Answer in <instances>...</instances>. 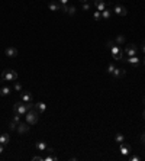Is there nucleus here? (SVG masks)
<instances>
[{
    "label": "nucleus",
    "mask_w": 145,
    "mask_h": 161,
    "mask_svg": "<svg viewBox=\"0 0 145 161\" xmlns=\"http://www.w3.org/2000/svg\"><path fill=\"white\" fill-rule=\"evenodd\" d=\"M126 61H128L131 65L138 67V65H139V63H141V58H138V55H135V57H128V60H126Z\"/></svg>",
    "instance_id": "nucleus-15"
},
{
    "label": "nucleus",
    "mask_w": 145,
    "mask_h": 161,
    "mask_svg": "<svg viewBox=\"0 0 145 161\" xmlns=\"http://www.w3.org/2000/svg\"><path fill=\"white\" fill-rule=\"evenodd\" d=\"M33 109H35V110H38L39 113H44L45 110H47V105H45L44 102H38V103H35Z\"/></svg>",
    "instance_id": "nucleus-14"
},
{
    "label": "nucleus",
    "mask_w": 145,
    "mask_h": 161,
    "mask_svg": "<svg viewBox=\"0 0 145 161\" xmlns=\"http://www.w3.org/2000/svg\"><path fill=\"white\" fill-rule=\"evenodd\" d=\"M47 148H48V145L45 141H38L36 142V150L38 151H47Z\"/></svg>",
    "instance_id": "nucleus-17"
},
{
    "label": "nucleus",
    "mask_w": 145,
    "mask_h": 161,
    "mask_svg": "<svg viewBox=\"0 0 145 161\" xmlns=\"http://www.w3.org/2000/svg\"><path fill=\"white\" fill-rule=\"evenodd\" d=\"M112 77L113 79H122V77H125V70H123V68H119V67H116V68H115V71L112 73Z\"/></svg>",
    "instance_id": "nucleus-12"
},
{
    "label": "nucleus",
    "mask_w": 145,
    "mask_h": 161,
    "mask_svg": "<svg viewBox=\"0 0 145 161\" xmlns=\"http://www.w3.org/2000/svg\"><path fill=\"white\" fill-rule=\"evenodd\" d=\"M90 8H91V5L89 2H83V10H90Z\"/></svg>",
    "instance_id": "nucleus-27"
},
{
    "label": "nucleus",
    "mask_w": 145,
    "mask_h": 161,
    "mask_svg": "<svg viewBox=\"0 0 145 161\" xmlns=\"http://www.w3.org/2000/svg\"><path fill=\"white\" fill-rule=\"evenodd\" d=\"M93 17H94V20H102V12L96 10V12L93 13Z\"/></svg>",
    "instance_id": "nucleus-25"
},
{
    "label": "nucleus",
    "mask_w": 145,
    "mask_h": 161,
    "mask_svg": "<svg viewBox=\"0 0 145 161\" xmlns=\"http://www.w3.org/2000/svg\"><path fill=\"white\" fill-rule=\"evenodd\" d=\"M141 142H142V145H145V132L141 135Z\"/></svg>",
    "instance_id": "nucleus-30"
},
{
    "label": "nucleus",
    "mask_w": 145,
    "mask_h": 161,
    "mask_svg": "<svg viewBox=\"0 0 145 161\" xmlns=\"http://www.w3.org/2000/svg\"><path fill=\"white\" fill-rule=\"evenodd\" d=\"M33 161H44V158L42 157H39V155H36V157H32Z\"/></svg>",
    "instance_id": "nucleus-29"
},
{
    "label": "nucleus",
    "mask_w": 145,
    "mask_h": 161,
    "mask_svg": "<svg viewBox=\"0 0 145 161\" xmlns=\"http://www.w3.org/2000/svg\"><path fill=\"white\" fill-rule=\"evenodd\" d=\"M12 87H8V86H3L2 89H0V94L2 96H8V94H10V91H12Z\"/></svg>",
    "instance_id": "nucleus-19"
},
{
    "label": "nucleus",
    "mask_w": 145,
    "mask_h": 161,
    "mask_svg": "<svg viewBox=\"0 0 145 161\" xmlns=\"http://www.w3.org/2000/svg\"><path fill=\"white\" fill-rule=\"evenodd\" d=\"M5 54L8 58H15L17 55V49L15 47H8V48L5 49Z\"/></svg>",
    "instance_id": "nucleus-10"
},
{
    "label": "nucleus",
    "mask_w": 145,
    "mask_h": 161,
    "mask_svg": "<svg viewBox=\"0 0 145 161\" xmlns=\"http://www.w3.org/2000/svg\"><path fill=\"white\" fill-rule=\"evenodd\" d=\"M2 79L5 81H16L17 80V73L15 71V70L8 68V70H5V71L2 73Z\"/></svg>",
    "instance_id": "nucleus-4"
},
{
    "label": "nucleus",
    "mask_w": 145,
    "mask_h": 161,
    "mask_svg": "<svg viewBox=\"0 0 145 161\" xmlns=\"http://www.w3.org/2000/svg\"><path fill=\"white\" fill-rule=\"evenodd\" d=\"M68 2H70V0H60V3H61V5H67Z\"/></svg>",
    "instance_id": "nucleus-34"
},
{
    "label": "nucleus",
    "mask_w": 145,
    "mask_h": 161,
    "mask_svg": "<svg viewBox=\"0 0 145 161\" xmlns=\"http://www.w3.org/2000/svg\"><path fill=\"white\" fill-rule=\"evenodd\" d=\"M33 106H35V103H25V102H16L15 103V106H13V112L17 113V115H20V116H23V115H26V112L28 110H31V109H33Z\"/></svg>",
    "instance_id": "nucleus-1"
},
{
    "label": "nucleus",
    "mask_w": 145,
    "mask_h": 161,
    "mask_svg": "<svg viewBox=\"0 0 145 161\" xmlns=\"http://www.w3.org/2000/svg\"><path fill=\"white\" fill-rule=\"evenodd\" d=\"M5 147H6V145L0 144V154H2V153H3V151H5Z\"/></svg>",
    "instance_id": "nucleus-33"
},
{
    "label": "nucleus",
    "mask_w": 145,
    "mask_h": 161,
    "mask_svg": "<svg viewBox=\"0 0 145 161\" xmlns=\"http://www.w3.org/2000/svg\"><path fill=\"white\" fill-rule=\"evenodd\" d=\"M47 153H48V154H54V148L48 147V148H47Z\"/></svg>",
    "instance_id": "nucleus-31"
},
{
    "label": "nucleus",
    "mask_w": 145,
    "mask_h": 161,
    "mask_svg": "<svg viewBox=\"0 0 145 161\" xmlns=\"http://www.w3.org/2000/svg\"><path fill=\"white\" fill-rule=\"evenodd\" d=\"M113 13H116V15H119V16H126L128 10H126L125 6H122V5H115V8H113Z\"/></svg>",
    "instance_id": "nucleus-6"
},
{
    "label": "nucleus",
    "mask_w": 145,
    "mask_h": 161,
    "mask_svg": "<svg viewBox=\"0 0 145 161\" xmlns=\"http://www.w3.org/2000/svg\"><path fill=\"white\" fill-rule=\"evenodd\" d=\"M116 44H118V45L125 44V36H123V35H118V36H116Z\"/></svg>",
    "instance_id": "nucleus-23"
},
{
    "label": "nucleus",
    "mask_w": 145,
    "mask_h": 161,
    "mask_svg": "<svg viewBox=\"0 0 145 161\" xmlns=\"http://www.w3.org/2000/svg\"><path fill=\"white\" fill-rule=\"evenodd\" d=\"M115 68H116L115 63H110V64H107V68H106V71H107V74H112V73L115 71Z\"/></svg>",
    "instance_id": "nucleus-21"
},
{
    "label": "nucleus",
    "mask_w": 145,
    "mask_h": 161,
    "mask_svg": "<svg viewBox=\"0 0 145 161\" xmlns=\"http://www.w3.org/2000/svg\"><path fill=\"white\" fill-rule=\"evenodd\" d=\"M0 80H2V74H0Z\"/></svg>",
    "instance_id": "nucleus-38"
},
{
    "label": "nucleus",
    "mask_w": 145,
    "mask_h": 161,
    "mask_svg": "<svg viewBox=\"0 0 145 161\" xmlns=\"http://www.w3.org/2000/svg\"><path fill=\"white\" fill-rule=\"evenodd\" d=\"M48 8H49V10H52V12H58V10H61V3L57 2V0H52V2L48 3Z\"/></svg>",
    "instance_id": "nucleus-11"
},
{
    "label": "nucleus",
    "mask_w": 145,
    "mask_h": 161,
    "mask_svg": "<svg viewBox=\"0 0 145 161\" xmlns=\"http://www.w3.org/2000/svg\"><path fill=\"white\" fill-rule=\"evenodd\" d=\"M12 89L15 90V91H22V84L17 83V81H13V87Z\"/></svg>",
    "instance_id": "nucleus-22"
},
{
    "label": "nucleus",
    "mask_w": 145,
    "mask_h": 161,
    "mask_svg": "<svg viewBox=\"0 0 145 161\" xmlns=\"http://www.w3.org/2000/svg\"><path fill=\"white\" fill-rule=\"evenodd\" d=\"M17 128V122L15 121H12L10 123H9V129H12V131H15V129Z\"/></svg>",
    "instance_id": "nucleus-26"
},
{
    "label": "nucleus",
    "mask_w": 145,
    "mask_h": 161,
    "mask_svg": "<svg viewBox=\"0 0 145 161\" xmlns=\"http://www.w3.org/2000/svg\"><path fill=\"white\" fill-rule=\"evenodd\" d=\"M9 141H10V137H9V134H2L0 135V144L3 145H8Z\"/></svg>",
    "instance_id": "nucleus-18"
},
{
    "label": "nucleus",
    "mask_w": 145,
    "mask_h": 161,
    "mask_svg": "<svg viewBox=\"0 0 145 161\" xmlns=\"http://www.w3.org/2000/svg\"><path fill=\"white\" fill-rule=\"evenodd\" d=\"M94 8H96V10H99V12H103V10L107 8L106 0H97V2H94Z\"/></svg>",
    "instance_id": "nucleus-13"
},
{
    "label": "nucleus",
    "mask_w": 145,
    "mask_h": 161,
    "mask_svg": "<svg viewBox=\"0 0 145 161\" xmlns=\"http://www.w3.org/2000/svg\"><path fill=\"white\" fill-rule=\"evenodd\" d=\"M138 51H139V48H138L135 44H128L126 47H125V54L128 57H135V55H138Z\"/></svg>",
    "instance_id": "nucleus-5"
},
{
    "label": "nucleus",
    "mask_w": 145,
    "mask_h": 161,
    "mask_svg": "<svg viewBox=\"0 0 145 161\" xmlns=\"http://www.w3.org/2000/svg\"><path fill=\"white\" fill-rule=\"evenodd\" d=\"M142 61H144V64H145V55H144V58H142Z\"/></svg>",
    "instance_id": "nucleus-36"
},
{
    "label": "nucleus",
    "mask_w": 145,
    "mask_h": 161,
    "mask_svg": "<svg viewBox=\"0 0 145 161\" xmlns=\"http://www.w3.org/2000/svg\"><path fill=\"white\" fill-rule=\"evenodd\" d=\"M16 131L19 132V134H26V132L29 131V123H28L26 121H25V122H19V123H17Z\"/></svg>",
    "instance_id": "nucleus-8"
},
{
    "label": "nucleus",
    "mask_w": 145,
    "mask_h": 161,
    "mask_svg": "<svg viewBox=\"0 0 145 161\" xmlns=\"http://www.w3.org/2000/svg\"><path fill=\"white\" fill-rule=\"evenodd\" d=\"M80 2H81V3H83V2H87V0H80Z\"/></svg>",
    "instance_id": "nucleus-37"
},
{
    "label": "nucleus",
    "mask_w": 145,
    "mask_h": 161,
    "mask_svg": "<svg viewBox=\"0 0 145 161\" xmlns=\"http://www.w3.org/2000/svg\"><path fill=\"white\" fill-rule=\"evenodd\" d=\"M142 119H144V121H145V110H144V112H142Z\"/></svg>",
    "instance_id": "nucleus-35"
},
{
    "label": "nucleus",
    "mask_w": 145,
    "mask_h": 161,
    "mask_svg": "<svg viewBox=\"0 0 145 161\" xmlns=\"http://www.w3.org/2000/svg\"><path fill=\"white\" fill-rule=\"evenodd\" d=\"M94 2H97V0H94Z\"/></svg>",
    "instance_id": "nucleus-39"
},
{
    "label": "nucleus",
    "mask_w": 145,
    "mask_h": 161,
    "mask_svg": "<svg viewBox=\"0 0 145 161\" xmlns=\"http://www.w3.org/2000/svg\"><path fill=\"white\" fill-rule=\"evenodd\" d=\"M20 100L25 102V103H32L33 102L32 93H29V91H22V93H20Z\"/></svg>",
    "instance_id": "nucleus-7"
},
{
    "label": "nucleus",
    "mask_w": 145,
    "mask_h": 161,
    "mask_svg": "<svg viewBox=\"0 0 145 161\" xmlns=\"http://www.w3.org/2000/svg\"><path fill=\"white\" fill-rule=\"evenodd\" d=\"M129 160L131 161H139L141 160V157H138V155H132V157H129Z\"/></svg>",
    "instance_id": "nucleus-28"
},
{
    "label": "nucleus",
    "mask_w": 145,
    "mask_h": 161,
    "mask_svg": "<svg viewBox=\"0 0 145 161\" xmlns=\"http://www.w3.org/2000/svg\"><path fill=\"white\" fill-rule=\"evenodd\" d=\"M76 10H77V9L74 8V6H68V10H67V13H68L70 16H74V15H76Z\"/></svg>",
    "instance_id": "nucleus-24"
},
{
    "label": "nucleus",
    "mask_w": 145,
    "mask_h": 161,
    "mask_svg": "<svg viewBox=\"0 0 145 161\" xmlns=\"http://www.w3.org/2000/svg\"><path fill=\"white\" fill-rule=\"evenodd\" d=\"M119 151H121V154L123 157H126V155L131 154V145L125 144V142H121V145H119Z\"/></svg>",
    "instance_id": "nucleus-9"
},
{
    "label": "nucleus",
    "mask_w": 145,
    "mask_h": 161,
    "mask_svg": "<svg viewBox=\"0 0 145 161\" xmlns=\"http://www.w3.org/2000/svg\"><path fill=\"white\" fill-rule=\"evenodd\" d=\"M109 54L112 57L115 61H125V58H123V51L121 49V47L118 45V44H113L112 47L109 48Z\"/></svg>",
    "instance_id": "nucleus-2"
},
{
    "label": "nucleus",
    "mask_w": 145,
    "mask_h": 161,
    "mask_svg": "<svg viewBox=\"0 0 145 161\" xmlns=\"http://www.w3.org/2000/svg\"><path fill=\"white\" fill-rule=\"evenodd\" d=\"M113 15V10H110L109 8H106L103 12H102V19H105V20H107V19H110Z\"/></svg>",
    "instance_id": "nucleus-16"
},
{
    "label": "nucleus",
    "mask_w": 145,
    "mask_h": 161,
    "mask_svg": "<svg viewBox=\"0 0 145 161\" xmlns=\"http://www.w3.org/2000/svg\"><path fill=\"white\" fill-rule=\"evenodd\" d=\"M141 49H142V52L145 54V41H142V44H141Z\"/></svg>",
    "instance_id": "nucleus-32"
},
{
    "label": "nucleus",
    "mask_w": 145,
    "mask_h": 161,
    "mask_svg": "<svg viewBox=\"0 0 145 161\" xmlns=\"http://www.w3.org/2000/svg\"><path fill=\"white\" fill-rule=\"evenodd\" d=\"M39 112L38 110H35V109H31V110H28L26 112V122L29 123V125H35V123H38L39 121Z\"/></svg>",
    "instance_id": "nucleus-3"
},
{
    "label": "nucleus",
    "mask_w": 145,
    "mask_h": 161,
    "mask_svg": "<svg viewBox=\"0 0 145 161\" xmlns=\"http://www.w3.org/2000/svg\"><path fill=\"white\" fill-rule=\"evenodd\" d=\"M115 141H116L118 144L125 142V137H123V134H116V135H115Z\"/></svg>",
    "instance_id": "nucleus-20"
}]
</instances>
